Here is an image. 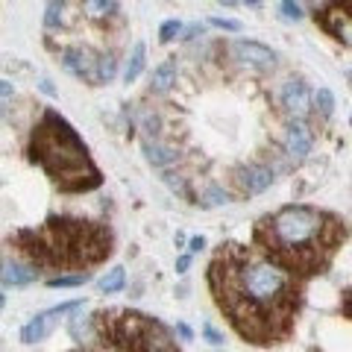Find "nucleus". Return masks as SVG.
Wrapping results in <instances>:
<instances>
[{
    "label": "nucleus",
    "mask_w": 352,
    "mask_h": 352,
    "mask_svg": "<svg viewBox=\"0 0 352 352\" xmlns=\"http://www.w3.org/2000/svg\"><path fill=\"white\" fill-rule=\"evenodd\" d=\"M244 3H250V6H258V0H244Z\"/></svg>",
    "instance_id": "33"
},
{
    "label": "nucleus",
    "mask_w": 352,
    "mask_h": 352,
    "mask_svg": "<svg viewBox=\"0 0 352 352\" xmlns=\"http://www.w3.org/2000/svg\"><path fill=\"white\" fill-rule=\"evenodd\" d=\"M80 305H82L80 300H74V302H65V305L50 308V311H41L38 317H32V320L24 329H21V340H24V344H38V340H44V338L53 332V326H56V320H59V314L76 311Z\"/></svg>",
    "instance_id": "8"
},
{
    "label": "nucleus",
    "mask_w": 352,
    "mask_h": 352,
    "mask_svg": "<svg viewBox=\"0 0 352 352\" xmlns=\"http://www.w3.org/2000/svg\"><path fill=\"white\" fill-rule=\"evenodd\" d=\"M340 314H344L346 320H352V288H346L344 296H340Z\"/></svg>",
    "instance_id": "26"
},
{
    "label": "nucleus",
    "mask_w": 352,
    "mask_h": 352,
    "mask_svg": "<svg viewBox=\"0 0 352 352\" xmlns=\"http://www.w3.org/2000/svg\"><path fill=\"white\" fill-rule=\"evenodd\" d=\"M97 288H100L103 294H115V291H120L124 288V267H115V270H109L106 276L97 282Z\"/></svg>",
    "instance_id": "18"
},
{
    "label": "nucleus",
    "mask_w": 352,
    "mask_h": 352,
    "mask_svg": "<svg viewBox=\"0 0 352 352\" xmlns=\"http://www.w3.org/2000/svg\"><path fill=\"white\" fill-rule=\"evenodd\" d=\"M206 282L214 305L244 344L276 346L294 335L305 282L276 267L256 247L223 244L208 264Z\"/></svg>",
    "instance_id": "1"
},
{
    "label": "nucleus",
    "mask_w": 352,
    "mask_h": 352,
    "mask_svg": "<svg viewBox=\"0 0 352 352\" xmlns=\"http://www.w3.org/2000/svg\"><path fill=\"white\" fill-rule=\"evenodd\" d=\"M179 335H182V338H191V329H188V326H182V323H179Z\"/></svg>",
    "instance_id": "32"
},
{
    "label": "nucleus",
    "mask_w": 352,
    "mask_h": 352,
    "mask_svg": "<svg viewBox=\"0 0 352 352\" xmlns=\"http://www.w3.org/2000/svg\"><path fill=\"white\" fill-rule=\"evenodd\" d=\"M182 30H185V27H182V21H164L162 30H159V38H162L164 44H168V41H173L176 36H179Z\"/></svg>",
    "instance_id": "22"
},
{
    "label": "nucleus",
    "mask_w": 352,
    "mask_h": 352,
    "mask_svg": "<svg viewBox=\"0 0 352 352\" xmlns=\"http://www.w3.org/2000/svg\"><path fill=\"white\" fill-rule=\"evenodd\" d=\"M212 24L217 30H226V32H238L241 30V24H238V21H232V18H212Z\"/></svg>",
    "instance_id": "25"
},
{
    "label": "nucleus",
    "mask_w": 352,
    "mask_h": 352,
    "mask_svg": "<svg viewBox=\"0 0 352 352\" xmlns=\"http://www.w3.org/2000/svg\"><path fill=\"white\" fill-rule=\"evenodd\" d=\"M223 3H235V0H223Z\"/></svg>",
    "instance_id": "36"
},
{
    "label": "nucleus",
    "mask_w": 352,
    "mask_h": 352,
    "mask_svg": "<svg viewBox=\"0 0 352 352\" xmlns=\"http://www.w3.org/2000/svg\"><path fill=\"white\" fill-rule=\"evenodd\" d=\"M273 168H267V164H244V168L235 170V185L241 194H261L267 191L273 185Z\"/></svg>",
    "instance_id": "9"
},
{
    "label": "nucleus",
    "mask_w": 352,
    "mask_h": 352,
    "mask_svg": "<svg viewBox=\"0 0 352 352\" xmlns=\"http://www.w3.org/2000/svg\"><path fill=\"white\" fill-rule=\"evenodd\" d=\"M314 24L326 36L352 47V0H326L314 9Z\"/></svg>",
    "instance_id": "6"
},
{
    "label": "nucleus",
    "mask_w": 352,
    "mask_h": 352,
    "mask_svg": "<svg viewBox=\"0 0 352 352\" xmlns=\"http://www.w3.org/2000/svg\"><path fill=\"white\" fill-rule=\"evenodd\" d=\"M346 238L344 220L314 206H282L252 226V247L302 282L332 267Z\"/></svg>",
    "instance_id": "2"
},
{
    "label": "nucleus",
    "mask_w": 352,
    "mask_h": 352,
    "mask_svg": "<svg viewBox=\"0 0 352 352\" xmlns=\"http://www.w3.org/2000/svg\"><path fill=\"white\" fill-rule=\"evenodd\" d=\"M59 59H62V68L68 71V74L80 76V80L91 82V85L100 82V74H97V65H100V56H94V53L88 50V47H82V44L65 47Z\"/></svg>",
    "instance_id": "7"
},
{
    "label": "nucleus",
    "mask_w": 352,
    "mask_h": 352,
    "mask_svg": "<svg viewBox=\"0 0 352 352\" xmlns=\"http://www.w3.org/2000/svg\"><path fill=\"white\" fill-rule=\"evenodd\" d=\"M197 32H203V27H200V24H194V27H188V30H185V38H194Z\"/></svg>",
    "instance_id": "30"
},
{
    "label": "nucleus",
    "mask_w": 352,
    "mask_h": 352,
    "mask_svg": "<svg viewBox=\"0 0 352 352\" xmlns=\"http://www.w3.org/2000/svg\"><path fill=\"white\" fill-rule=\"evenodd\" d=\"M176 82V62L168 59L164 65H159L156 71H153V80H150V91H156V94H164V91H170Z\"/></svg>",
    "instance_id": "14"
},
{
    "label": "nucleus",
    "mask_w": 352,
    "mask_h": 352,
    "mask_svg": "<svg viewBox=\"0 0 352 352\" xmlns=\"http://www.w3.org/2000/svg\"><path fill=\"white\" fill-rule=\"evenodd\" d=\"M144 156L150 164H156V168H164V164H170L179 159V153L168 144H159V141H144Z\"/></svg>",
    "instance_id": "15"
},
{
    "label": "nucleus",
    "mask_w": 352,
    "mask_h": 352,
    "mask_svg": "<svg viewBox=\"0 0 352 352\" xmlns=\"http://www.w3.org/2000/svg\"><path fill=\"white\" fill-rule=\"evenodd\" d=\"M203 335L208 338V344H223V335H220L214 326H206V329H203Z\"/></svg>",
    "instance_id": "27"
},
{
    "label": "nucleus",
    "mask_w": 352,
    "mask_h": 352,
    "mask_svg": "<svg viewBox=\"0 0 352 352\" xmlns=\"http://www.w3.org/2000/svg\"><path fill=\"white\" fill-rule=\"evenodd\" d=\"M314 352H320V349H314Z\"/></svg>",
    "instance_id": "37"
},
{
    "label": "nucleus",
    "mask_w": 352,
    "mask_h": 352,
    "mask_svg": "<svg viewBox=\"0 0 352 352\" xmlns=\"http://www.w3.org/2000/svg\"><path fill=\"white\" fill-rule=\"evenodd\" d=\"M0 308H3V294H0Z\"/></svg>",
    "instance_id": "34"
},
{
    "label": "nucleus",
    "mask_w": 352,
    "mask_h": 352,
    "mask_svg": "<svg viewBox=\"0 0 352 352\" xmlns=\"http://www.w3.org/2000/svg\"><path fill=\"white\" fill-rule=\"evenodd\" d=\"M279 9H282V18H285V21H300V18L305 15V12H302V6L296 3V0H282Z\"/></svg>",
    "instance_id": "23"
},
{
    "label": "nucleus",
    "mask_w": 352,
    "mask_h": 352,
    "mask_svg": "<svg viewBox=\"0 0 352 352\" xmlns=\"http://www.w3.org/2000/svg\"><path fill=\"white\" fill-rule=\"evenodd\" d=\"M38 273L30 267L27 261L21 258H6L3 264H0V282L3 285H12V288H24V285L36 282Z\"/></svg>",
    "instance_id": "12"
},
{
    "label": "nucleus",
    "mask_w": 352,
    "mask_h": 352,
    "mask_svg": "<svg viewBox=\"0 0 352 352\" xmlns=\"http://www.w3.org/2000/svg\"><path fill=\"white\" fill-rule=\"evenodd\" d=\"M88 282V273H71V276H53L47 285L50 288H76V285Z\"/></svg>",
    "instance_id": "19"
},
{
    "label": "nucleus",
    "mask_w": 352,
    "mask_h": 352,
    "mask_svg": "<svg viewBox=\"0 0 352 352\" xmlns=\"http://www.w3.org/2000/svg\"><path fill=\"white\" fill-rule=\"evenodd\" d=\"M30 162H36L62 194H85L103 185V173L85 141L56 109H44L38 124L32 126Z\"/></svg>",
    "instance_id": "4"
},
{
    "label": "nucleus",
    "mask_w": 352,
    "mask_h": 352,
    "mask_svg": "<svg viewBox=\"0 0 352 352\" xmlns=\"http://www.w3.org/2000/svg\"><path fill=\"white\" fill-rule=\"evenodd\" d=\"M91 332L109 352H179L170 329L132 308H109L91 317Z\"/></svg>",
    "instance_id": "5"
},
{
    "label": "nucleus",
    "mask_w": 352,
    "mask_h": 352,
    "mask_svg": "<svg viewBox=\"0 0 352 352\" xmlns=\"http://www.w3.org/2000/svg\"><path fill=\"white\" fill-rule=\"evenodd\" d=\"M115 71L118 65L112 56H100V65H97V74H100V82H112L115 80Z\"/></svg>",
    "instance_id": "21"
},
{
    "label": "nucleus",
    "mask_w": 352,
    "mask_h": 352,
    "mask_svg": "<svg viewBox=\"0 0 352 352\" xmlns=\"http://www.w3.org/2000/svg\"><path fill=\"white\" fill-rule=\"evenodd\" d=\"M80 9L85 12V18L103 21L118 12V0H80Z\"/></svg>",
    "instance_id": "16"
},
{
    "label": "nucleus",
    "mask_w": 352,
    "mask_h": 352,
    "mask_svg": "<svg viewBox=\"0 0 352 352\" xmlns=\"http://www.w3.org/2000/svg\"><path fill=\"white\" fill-rule=\"evenodd\" d=\"M223 203H229V194L223 188H208L203 194V206H223Z\"/></svg>",
    "instance_id": "24"
},
{
    "label": "nucleus",
    "mask_w": 352,
    "mask_h": 352,
    "mask_svg": "<svg viewBox=\"0 0 352 352\" xmlns=\"http://www.w3.org/2000/svg\"><path fill=\"white\" fill-rule=\"evenodd\" d=\"M203 247H206V238H200V235L191 238V252H200Z\"/></svg>",
    "instance_id": "28"
},
{
    "label": "nucleus",
    "mask_w": 352,
    "mask_h": 352,
    "mask_svg": "<svg viewBox=\"0 0 352 352\" xmlns=\"http://www.w3.org/2000/svg\"><path fill=\"white\" fill-rule=\"evenodd\" d=\"M314 106L320 109V115H332V109H335V97L329 88H317V94H314Z\"/></svg>",
    "instance_id": "20"
},
{
    "label": "nucleus",
    "mask_w": 352,
    "mask_h": 352,
    "mask_svg": "<svg viewBox=\"0 0 352 352\" xmlns=\"http://www.w3.org/2000/svg\"><path fill=\"white\" fill-rule=\"evenodd\" d=\"M188 264H191V258H188V256H182L179 261H176V270H179V273H182V270H188Z\"/></svg>",
    "instance_id": "29"
},
{
    "label": "nucleus",
    "mask_w": 352,
    "mask_h": 352,
    "mask_svg": "<svg viewBox=\"0 0 352 352\" xmlns=\"http://www.w3.org/2000/svg\"><path fill=\"white\" fill-rule=\"evenodd\" d=\"M144 56H147V50H144V44L138 41L135 47H132V53H129V62H126V71H124L126 82H135L141 76V71H144Z\"/></svg>",
    "instance_id": "17"
},
{
    "label": "nucleus",
    "mask_w": 352,
    "mask_h": 352,
    "mask_svg": "<svg viewBox=\"0 0 352 352\" xmlns=\"http://www.w3.org/2000/svg\"><path fill=\"white\" fill-rule=\"evenodd\" d=\"M311 144H314V135L302 120H291L288 124V132H285V147H288V156L291 159H305L311 153Z\"/></svg>",
    "instance_id": "11"
},
{
    "label": "nucleus",
    "mask_w": 352,
    "mask_h": 352,
    "mask_svg": "<svg viewBox=\"0 0 352 352\" xmlns=\"http://www.w3.org/2000/svg\"><path fill=\"white\" fill-rule=\"evenodd\" d=\"M71 352H88V349H71Z\"/></svg>",
    "instance_id": "35"
},
{
    "label": "nucleus",
    "mask_w": 352,
    "mask_h": 352,
    "mask_svg": "<svg viewBox=\"0 0 352 352\" xmlns=\"http://www.w3.org/2000/svg\"><path fill=\"white\" fill-rule=\"evenodd\" d=\"M282 109L288 112L294 120H300L308 115V109H311V94H308V88L302 80H288L282 88Z\"/></svg>",
    "instance_id": "10"
},
{
    "label": "nucleus",
    "mask_w": 352,
    "mask_h": 352,
    "mask_svg": "<svg viewBox=\"0 0 352 352\" xmlns=\"http://www.w3.org/2000/svg\"><path fill=\"white\" fill-rule=\"evenodd\" d=\"M232 50H235L238 59H244L250 65H261V68H267V65H273V59H276V53H273L270 47L256 44V41H235Z\"/></svg>",
    "instance_id": "13"
},
{
    "label": "nucleus",
    "mask_w": 352,
    "mask_h": 352,
    "mask_svg": "<svg viewBox=\"0 0 352 352\" xmlns=\"http://www.w3.org/2000/svg\"><path fill=\"white\" fill-rule=\"evenodd\" d=\"M112 229L97 220L53 214L36 229H18L9 238L21 261L32 270H74L85 273L88 267L112 256Z\"/></svg>",
    "instance_id": "3"
},
{
    "label": "nucleus",
    "mask_w": 352,
    "mask_h": 352,
    "mask_svg": "<svg viewBox=\"0 0 352 352\" xmlns=\"http://www.w3.org/2000/svg\"><path fill=\"white\" fill-rule=\"evenodd\" d=\"M12 94V82H0V97H9Z\"/></svg>",
    "instance_id": "31"
}]
</instances>
